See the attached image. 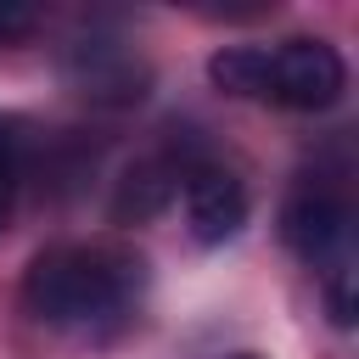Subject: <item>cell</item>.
Segmentation results:
<instances>
[{
	"instance_id": "1",
	"label": "cell",
	"mask_w": 359,
	"mask_h": 359,
	"mask_svg": "<svg viewBox=\"0 0 359 359\" xmlns=\"http://www.w3.org/2000/svg\"><path fill=\"white\" fill-rule=\"evenodd\" d=\"M146 286V258L129 247H84V241H62L34 252L28 275H22V309L50 325V331H73V337H107L118 331Z\"/></svg>"
},
{
	"instance_id": "2",
	"label": "cell",
	"mask_w": 359,
	"mask_h": 359,
	"mask_svg": "<svg viewBox=\"0 0 359 359\" xmlns=\"http://www.w3.org/2000/svg\"><path fill=\"white\" fill-rule=\"evenodd\" d=\"M348 90V62L325 39H280L264 50V101L292 112H325Z\"/></svg>"
},
{
	"instance_id": "3",
	"label": "cell",
	"mask_w": 359,
	"mask_h": 359,
	"mask_svg": "<svg viewBox=\"0 0 359 359\" xmlns=\"http://www.w3.org/2000/svg\"><path fill=\"white\" fill-rule=\"evenodd\" d=\"M280 241H286L303 264H314L320 275H331V269L348 264L353 213H348V202H337V196H325V191H297V196L280 208Z\"/></svg>"
},
{
	"instance_id": "4",
	"label": "cell",
	"mask_w": 359,
	"mask_h": 359,
	"mask_svg": "<svg viewBox=\"0 0 359 359\" xmlns=\"http://www.w3.org/2000/svg\"><path fill=\"white\" fill-rule=\"evenodd\" d=\"M67 84H73L79 95L101 101V107H129V101L146 95L151 67H146L129 45H118V39H84V45H73V56H67Z\"/></svg>"
},
{
	"instance_id": "5",
	"label": "cell",
	"mask_w": 359,
	"mask_h": 359,
	"mask_svg": "<svg viewBox=\"0 0 359 359\" xmlns=\"http://www.w3.org/2000/svg\"><path fill=\"white\" fill-rule=\"evenodd\" d=\"M180 191H185V224H191V236L202 247H224L247 224V185L230 168L191 163L185 180H180Z\"/></svg>"
},
{
	"instance_id": "6",
	"label": "cell",
	"mask_w": 359,
	"mask_h": 359,
	"mask_svg": "<svg viewBox=\"0 0 359 359\" xmlns=\"http://www.w3.org/2000/svg\"><path fill=\"white\" fill-rule=\"evenodd\" d=\"M185 157H140L135 168H123L118 191H112V224H151L174 196H180V180H185Z\"/></svg>"
},
{
	"instance_id": "7",
	"label": "cell",
	"mask_w": 359,
	"mask_h": 359,
	"mask_svg": "<svg viewBox=\"0 0 359 359\" xmlns=\"http://www.w3.org/2000/svg\"><path fill=\"white\" fill-rule=\"evenodd\" d=\"M28 163H34V129H28V118L0 112V230L17 219V196H22V180H28Z\"/></svg>"
},
{
	"instance_id": "8",
	"label": "cell",
	"mask_w": 359,
	"mask_h": 359,
	"mask_svg": "<svg viewBox=\"0 0 359 359\" xmlns=\"http://www.w3.org/2000/svg\"><path fill=\"white\" fill-rule=\"evenodd\" d=\"M325 309H331L337 325H353V269L348 264L325 275Z\"/></svg>"
},
{
	"instance_id": "9",
	"label": "cell",
	"mask_w": 359,
	"mask_h": 359,
	"mask_svg": "<svg viewBox=\"0 0 359 359\" xmlns=\"http://www.w3.org/2000/svg\"><path fill=\"white\" fill-rule=\"evenodd\" d=\"M34 22H39V11H34V6H22V0H0V45H11V39H22V34H34Z\"/></svg>"
},
{
	"instance_id": "10",
	"label": "cell",
	"mask_w": 359,
	"mask_h": 359,
	"mask_svg": "<svg viewBox=\"0 0 359 359\" xmlns=\"http://www.w3.org/2000/svg\"><path fill=\"white\" fill-rule=\"evenodd\" d=\"M230 359H258V353H230Z\"/></svg>"
}]
</instances>
